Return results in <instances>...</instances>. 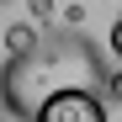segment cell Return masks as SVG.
I'll use <instances>...</instances> for the list:
<instances>
[{
    "mask_svg": "<svg viewBox=\"0 0 122 122\" xmlns=\"http://www.w3.org/2000/svg\"><path fill=\"white\" fill-rule=\"evenodd\" d=\"M106 80H112V64L101 58V48L80 27H64V32L43 37L37 53L0 64V112L16 122H32L43 112V101H53L58 90H101L106 96Z\"/></svg>",
    "mask_w": 122,
    "mask_h": 122,
    "instance_id": "6da1fadb",
    "label": "cell"
},
{
    "mask_svg": "<svg viewBox=\"0 0 122 122\" xmlns=\"http://www.w3.org/2000/svg\"><path fill=\"white\" fill-rule=\"evenodd\" d=\"M37 48H43V32H37L32 21H11L5 27V58H27Z\"/></svg>",
    "mask_w": 122,
    "mask_h": 122,
    "instance_id": "3957f363",
    "label": "cell"
},
{
    "mask_svg": "<svg viewBox=\"0 0 122 122\" xmlns=\"http://www.w3.org/2000/svg\"><path fill=\"white\" fill-rule=\"evenodd\" d=\"M106 48H112V58H117V64H122V16H117V21H112V37H106Z\"/></svg>",
    "mask_w": 122,
    "mask_h": 122,
    "instance_id": "277c9868",
    "label": "cell"
},
{
    "mask_svg": "<svg viewBox=\"0 0 122 122\" xmlns=\"http://www.w3.org/2000/svg\"><path fill=\"white\" fill-rule=\"evenodd\" d=\"M106 101H117V106H122V64H117L112 80H106Z\"/></svg>",
    "mask_w": 122,
    "mask_h": 122,
    "instance_id": "5b68a950",
    "label": "cell"
},
{
    "mask_svg": "<svg viewBox=\"0 0 122 122\" xmlns=\"http://www.w3.org/2000/svg\"><path fill=\"white\" fill-rule=\"evenodd\" d=\"M32 122H106V96L101 90H58L43 101V112Z\"/></svg>",
    "mask_w": 122,
    "mask_h": 122,
    "instance_id": "7a4b0ae2",
    "label": "cell"
},
{
    "mask_svg": "<svg viewBox=\"0 0 122 122\" xmlns=\"http://www.w3.org/2000/svg\"><path fill=\"white\" fill-rule=\"evenodd\" d=\"M32 16H53V0H32Z\"/></svg>",
    "mask_w": 122,
    "mask_h": 122,
    "instance_id": "8992f818",
    "label": "cell"
},
{
    "mask_svg": "<svg viewBox=\"0 0 122 122\" xmlns=\"http://www.w3.org/2000/svg\"><path fill=\"white\" fill-rule=\"evenodd\" d=\"M0 5H11V0H0Z\"/></svg>",
    "mask_w": 122,
    "mask_h": 122,
    "instance_id": "52a82bcc",
    "label": "cell"
}]
</instances>
